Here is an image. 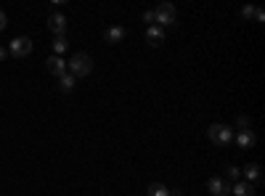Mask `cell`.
<instances>
[{"instance_id": "4", "label": "cell", "mask_w": 265, "mask_h": 196, "mask_svg": "<svg viewBox=\"0 0 265 196\" xmlns=\"http://www.w3.org/2000/svg\"><path fill=\"white\" fill-rule=\"evenodd\" d=\"M32 53V40L29 37H13L8 43V56H16V59H24Z\"/></svg>"}, {"instance_id": "10", "label": "cell", "mask_w": 265, "mask_h": 196, "mask_svg": "<svg viewBox=\"0 0 265 196\" xmlns=\"http://www.w3.org/2000/svg\"><path fill=\"white\" fill-rule=\"evenodd\" d=\"M260 178H263L260 164H257V162H249L247 167H244V180H247V183H257Z\"/></svg>"}, {"instance_id": "1", "label": "cell", "mask_w": 265, "mask_h": 196, "mask_svg": "<svg viewBox=\"0 0 265 196\" xmlns=\"http://www.w3.org/2000/svg\"><path fill=\"white\" fill-rule=\"evenodd\" d=\"M66 72L74 77V80H80V77H88L93 72V59L88 56V53H74L72 59L66 61Z\"/></svg>"}, {"instance_id": "17", "label": "cell", "mask_w": 265, "mask_h": 196, "mask_svg": "<svg viewBox=\"0 0 265 196\" xmlns=\"http://www.w3.org/2000/svg\"><path fill=\"white\" fill-rule=\"evenodd\" d=\"M241 16H244L247 21H255L257 19V8L255 5H244V8H241Z\"/></svg>"}, {"instance_id": "5", "label": "cell", "mask_w": 265, "mask_h": 196, "mask_svg": "<svg viewBox=\"0 0 265 196\" xmlns=\"http://www.w3.org/2000/svg\"><path fill=\"white\" fill-rule=\"evenodd\" d=\"M207 191L212 194V196H228L231 194V183L225 178H209V183H207Z\"/></svg>"}, {"instance_id": "21", "label": "cell", "mask_w": 265, "mask_h": 196, "mask_svg": "<svg viewBox=\"0 0 265 196\" xmlns=\"http://www.w3.org/2000/svg\"><path fill=\"white\" fill-rule=\"evenodd\" d=\"M8 59V48H3V45H0V61H5Z\"/></svg>"}, {"instance_id": "19", "label": "cell", "mask_w": 265, "mask_h": 196, "mask_svg": "<svg viewBox=\"0 0 265 196\" xmlns=\"http://www.w3.org/2000/svg\"><path fill=\"white\" fill-rule=\"evenodd\" d=\"M143 21L151 27V24H154V11H146V13H143Z\"/></svg>"}, {"instance_id": "16", "label": "cell", "mask_w": 265, "mask_h": 196, "mask_svg": "<svg viewBox=\"0 0 265 196\" xmlns=\"http://www.w3.org/2000/svg\"><path fill=\"white\" fill-rule=\"evenodd\" d=\"M225 180H233V183H236V180H241V170L239 167H233V164H228V172H225Z\"/></svg>"}, {"instance_id": "14", "label": "cell", "mask_w": 265, "mask_h": 196, "mask_svg": "<svg viewBox=\"0 0 265 196\" xmlns=\"http://www.w3.org/2000/svg\"><path fill=\"white\" fill-rule=\"evenodd\" d=\"M66 51H69V40H66L64 35L56 37V40H53V56H64Z\"/></svg>"}, {"instance_id": "15", "label": "cell", "mask_w": 265, "mask_h": 196, "mask_svg": "<svg viewBox=\"0 0 265 196\" xmlns=\"http://www.w3.org/2000/svg\"><path fill=\"white\" fill-rule=\"evenodd\" d=\"M149 196H170V188L165 183H151L149 186Z\"/></svg>"}, {"instance_id": "2", "label": "cell", "mask_w": 265, "mask_h": 196, "mask_svg": "<svg viewBox=\"0 0 265 196\" xmlns=\"http://www.w3.org/2000/svg\"><path fill=\"white\" fill-rule=\"evenodd\" d=\"M207 138L212 140L215 146H228L231 140H233V132H231L228 125L215 122V125H209V128H207Z\"/></svg>"}, {"instance_id": "20", "label": "cell", "mask_w": 265, "mask_h": 196, "mask_svg": "<svg viewBox=\"0 0 265 196\" xmlns=\"http://www.w3.org/2000/svg\"><path fill=\"white\" fill-rule=\"evenodd\" d=\"M5 24H8V16H5L3 11H0V32H3V29H5Z\"/></svg>"}, {"instance_id": "8", "label": "cell", "mask_w": 265, "mask_h": 196, "mask_svg": "<svg viewBox=\"0 0 265 196\" xmlns=\"http://www.w3.org/2000/svg\"><path fill=\"white\" fill-rule=\"evenodd\" d=\"M45 66H48V72L53 77H61V74H66V61L61 59V56H51L48 61H45Z\"/></svg>"}, {"instance_id": "7", "label": "cell", "mask_w": 265, "mask_h": 196, "mask_svg": "<svg viewBox=\"0 0 265 196\" xmlns=\"http://www.w3.org/2000/svg\"><path fill=\"white\" fill-rule=\"evenodd\" d=\"M146 40H149L151 48H159V45L165 43V29L157 27V24H151L149 29H146Z\"/></svg>"}, {"instance_id": "9", "label": "cell", "mask_w": 265, "mask_h": 196, "mask_svg": "<svg viewBox=\"0 0 265 196\" xmlns=\"http://www.w3.org/2000/svg\"><path fill=\"white\" fill-rule=\"evenodd\" d=\"M231 194L233 196H255V186L247 183V180H236V183L231 186Z\"/></svg>"}, {"instance_id": "11", "label": "cell", "mask_w": 265, "mask_h": 196, "mask_svg": "<svg viewBox=\"0 0 265 196\" xmlns=\"http://www.w3.org/2000/svg\"><path fill=\"white\" fill-rule=\"evenodd\" d=\"M125 35H128V32H125V27H120V24H114V27H109L106 29V43H122L125 40Z\"/></svg>"}, {"instance_id": "12", "label": "cell", "mask_w": 265, "mask_h": 196, "mask_svg": "<svg viewBox=\"0 0 265 196\" xmlns=\"http://www.w3.org/2000/svg\"><path fill=\"white\" fill-rule=\"evenodd\" d=\"M236 143H239V148H252L255 146V132L252 130H239Z\"/></svg>"}, {"instance_id": "18", "label": "cell", "mask_w": 265, "mask_h": 196, "mask_svg": "<svg viewBox=\"0 0 265 196\" xmlns=\"http://www.w3.org/2000/svg\"><path fill=\"white\" fill-rule=\"evenodd\" d=\"M236 128H239V130H249V117H247V114H239V117H236Z\"/></svg>"}, {"instance_id": "13", "label": "cell", "mask_w": 265, "mask_h": 196, "mask_svg": "<svg viewBox=\"0 0 265 196\" xmlns=\"http://www.w3.org/2000/svg\"><path fill=\"white\" fill-rule=\"evenodd\" d=\"M74 85H77V80H74V77L69 74V72L59 77V90H61V93H72V90H74Z\"/></svg>"}, {"instance_id": "3", "label": "cell", "mask_w": 265, "mask_h": 196, "mask_svg": "<svg viewBox=\"0 0 265 196\" xmlns=\"http://www.w3.org/2000/svg\"><path fill=\"white\" fill-rule=\"evenodd\" d=\"M175 21V5L173 3H159L157 8H154V24L157 27H170Z\"/></svg>"}, {"instance_id": "6", "label": "cell", "mask_w": 265, "mask_h": 196, "mask_svg": "<svg viewBox=\"0 0 265 196\" xmlns=\"http://www.w3.org/2000/svg\"><path fill=\"white\" fill-rule=\"evenodd\" d=\"M48 29L56 37L64 35L66 32V16H64V13H51V16H48Z\"/></svg>"}]
</instances>
